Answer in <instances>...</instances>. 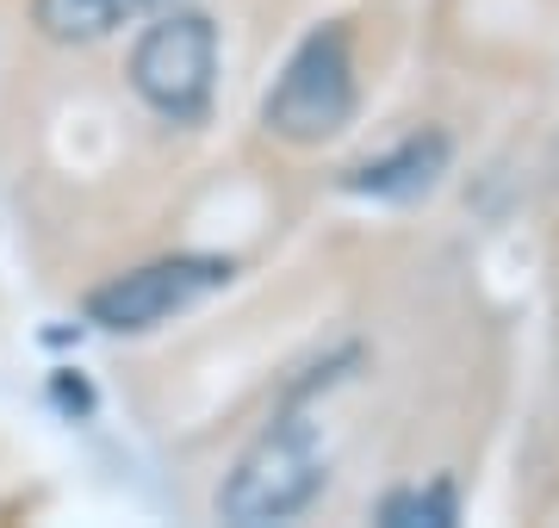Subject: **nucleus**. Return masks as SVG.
Returning a JSON list of instances; mask_svg holds the SVG:
<instances>
[{"instance_id":"obj_6","label":"nucleus","mask_w":559,"mask_h":528,"mask_svg":"<svg viewBox=\"0 0 559 528\" xmlns=\"http://www.w3.org/2000/svg\"><path fill=\"white\" fill-rule=\"evenodd\" d=\"M168 7H180V0H32L38 25L57 44H100L112 32H124V25L168 13Z\"/></svg>"},{"instance_id":"obj_5","label":"nucleus","mask_w":559,"mask_h":528,"mask_svg":"<svg viewBox=\"0 0 559 528\" xmlns=\"http://www.w3.org/2000/svg\"><path fill=\"white\" fill-rule=\"evenodd\" d=\"M448 163H454V143L441 137V131H417V137H404L399 149L360 163L355 175H348V193L380 200V205H411V200H423V193H436Z\"/></svg>"},{"instance_id":"obj_3","label":"nucleus","mask_w":559,"mask_h":528,"mask_svg":"<svg viewBox=\"0 0 559 528\" xmlns=\"http://www.w3.org/2000/svg\"><path fill=\"white\" fill-rule=\"evenodd\" d=\"M131 87L168 124H200L218 87V25L193 7H168L131 50Z\"/></svg>"},{"instance_id":"obj_2","label":"nucleus","mask_w":559,"mask_h":528,"mask_svg":"<svg viewBox=\"0 0 559 528\" xmlns=\"http://www.w3.org/2000/svg\"><path fill=\"white\" fill-rule=\"evenodd\" d=\"M360 82H355V50L342 25H318L305 32L299 50L286 57V69L274 75L267 100H261V124L280 143H330L355 124Z\"/></svg>"},{"instance_id":"obj_4","label":"nucleus","mask_w":559,"mask_h":528,"mask_svg":"<svg viewBox=\"0 0 559 528\" xmlns=\"http://www.w3.org/2000/svg\"><path fill=\"white\" fill-rule=\"evenodd\" d=\"M230 274L237 267L224 255H168V262L131 267L87 299V324L106 336H150V329L175 324L180 311L205 305L218 286H230Z\"/></svg>"},{"instance_id":"obj_7","label":"nucleus","mask_w":559,"mask_h":528,"mask_svg":"<svg viewBox=\"0 0 559 528\" xmlns=\"http://www.w3.org/2000/svg\"><path fill=\"white\" fill-rule=\"evenodd\" d=\"M460 516L454 504V485H404L380 504V523L385 528H448Z\"/></svg>"},{"instance_id":"obj_1","label":"nucleus","mask_w":559,"mask_h":528,"mask_svg":"<svg viewBox=\"0 0 559 528\" xmlns=\"http://www.w3.org/2000/svg\"><path fill=\"white\" fill-rule=\"evenodd\" d=\"M323 479H330V454H323L318 423L280 417L274 429H261L255 447L230 467V479L218 491V516L237 528L293 523V516H305V509L318 504Z\"/></svg>"}]
</instances>
